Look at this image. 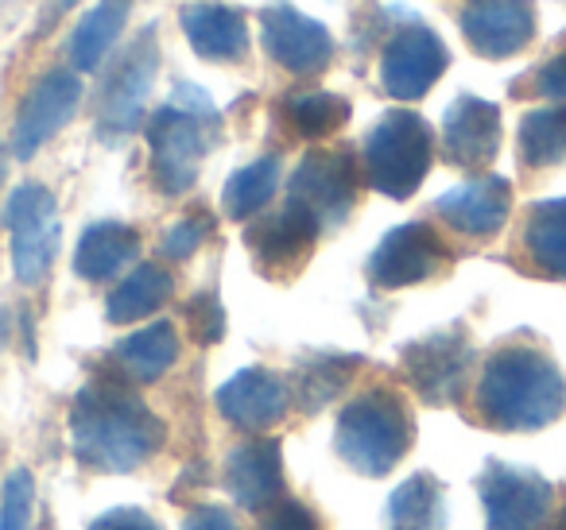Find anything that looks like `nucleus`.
Here are the masks:
<instances>
[{"label": "nucleus", "mask_w": 566, "mask_h": 530, "mask_svg": "<svg viewBox=\"0 0 566 530\" xmlns=\"http://www.w3.org/2000/svg\"><path fill=\"white\" fill-rule=\"evenodd\" d=\"M473 403L489 430L535 434L566 414V375L543 341H501L481 368Z\"/></svg>", "instance_id": "obj_1"}, {"label": "nucleus", "mask_w": 566, "mask_h": 530, "mask_svg": "<svg viewBox=\"0 0 566 530\" xmlns=\"http://www.w3.org/2000/svg\"><path fill=\"white\" fill-rule=\"evenodd\" d=\"M167 442V426L120 375H94L74 395L71 445L94 473H136Z\"/></svg>", "instance_id": "obj_2"}, {"label": "nucleus", "mask_w": 566, "mask_h": 530, "mask_svg": "<svg viewBox=\"0 0 566 530\" xmlns=\"http://www.w3.org/2000/svg\"><path fill=\"white\" fill-rule=\"evenodd\" d=\"M221 113L210 102V94L190 82H179L171 102L151 113L148 120V159H151V182L159 194L182 198L198 182L202 159L218 144Z\"/></svg>", "instance_id": "obj_3"}, {"label": "nucleus", "mask_w": 566, "mask_h": 530, "mask_svg": "<svg viewBox=\"0 0 566 530\" xmlns=\"http://www.w3.org/2000/svg\"><path fill=\"white\" fill-rule=\"evenodd\" d=\"M411 411L392 388H369L342 406L334 426V449L354 473L388 476L411 449Z\"/></svg>", "instance_id": "obj_4"}, {"label": "nucleus", "mask_w": 566, "mask_h": 530, "mask_svg": "<svg viewBox=\"0 0 566 530\" xmlns=\"http://www.w3.org/2000/svg\"><path fill=\"white\" fill-rule=\"evenodd\" d=\"M365 179L377 194L408 202L434 163V132L419 113L392 109L365 132Z\"/></svg>", "instance_id": "obj_5"}, {"label": "nucleus", "mask_w": 566, "mask_h": 530, "mask_svg": "<svg viewBox=\"0 0 566 530\" xmlns=\"http://www.w3.org/2000/svg\"><path fill=\"white\" fill-rule=\"evenodd\" d=\"M159 71V32L148 24L109 66L102 89H97V136L105 144H120L144 125L148 94Z\"/></svg>", "instance_id": "obj_6"}, {"label": "nucleus", "mask_w": 566, "mask_h": 530, "mask_svg": "<svg viewBox=\"0 0 566 530\" xmlns=\"http://www.w3.org/2000/svg\"><path fill=\"white\" fill-rule=\"evenodd\" d=\"M4 225L12 236V272L24 287H40L55 267L59 241H63L55 194L43 182L17 187L4 205Z\"/></svg>", "instance_id": "obj_7"}, {"label": "nucleus", "mask_w": 566, "mask_h": 530, "mask_svg": "<svg viewBox=\"0 0 566 530\" xmlns=\"http://www.w3.org/2000/svg\"><path fill=\"white\" fill-rule=\"evenodd\" d=\"M478 496L485 507V530H547L555 484L535 468L485 460Z\"/></svg>", "instance_id": "obj_8"}, {"label": "nucleus", "mask_w": 566, "mask_h": 530, "mask_svg": "<svg viewBox=\"0 0 566 530\" xmlns=\"http://www.w3.org/2000/svg\"><path fill=\"white\" fill-rule=\"evenodd\" d=\"M473 341L465 326H447L434 333L408 341L400 349V368L408 383L419 391V399L431 406H454L465 391L473 368Z\"/></svg>", "instance_id": "obj_9"}, {"label": "nucleus", "mask_w": 566, "mask_h": 530, "mask_svg": "<svg viewBox=\"0 0 566 530\" xmlns=\"http://www.w3.org/2000/svg\"><path fill=\"white\" fill-rule=\"evenodd\" d=\"M447 66L450 51L439 40V32H431L419 20H408L380 51V86L396 102H419L431 94V86L447 74Z\"/></svg>", "instance_id": "obj_10"}, {"label": "nucleus", "mask_w": 566, "mask_h": 530, "mask_svg": "<svg viewBox=\"0 0 566 530\" xmlns=\"http://www.w3.org/2000/svg\"><path fill=\"white\" fill-rule=\"evenodd\" d=\"M442 267H450L447 241L431 225H423V221H408V225H396L392 233L380 236L365 272H369L373 287L400 290L434 279Z\"/></svg>", "instance_id": "obj_11"}, {"label": "nucleus", "mask_w": 566, "mask_h": 530, "mask_svg": "<svg viewBox=\"0 0 566 530\" xmlns=\"http://www.w3.org/2000/svg\"><path fill=\"white\" fill-rule=\"evenodd\" d=\"M264 51L275 66L300 78H315L334 63V35L323 20L307 17L295 4H272L260 12Z\"/></svg>", "instance_id": "obj_12"}, {"label": "nucleus", "mask_w": 566, "mask_h": 530, "mask_svg": "<svg viewBox=\"0 0 566 530\" xmlns=\"http://www.w3.org/2000/svg\"><path fill=\"white\" fill-rule=\"evenodd\" d=\"M82 105V78L74 71H48L32 89L24 94L12 125V156L32 159L40 156V148L59 136L74 120Z\"/></svg>", "instance_id": "obj_13"}, {"label": "nucleus", "mask_w": 566, "mask_h": 530, "mask_svg": "<svg viewBox=\"0 0 566 530\" xmlns=\"http://www.w3.org/2000/svg\"><path fill=\"white\" fill-rule=\"evenodd\" d=\"M292 202L315 213L323 229L346 225L357 205V163L349 151H307L292 174Z\"/></svg>", "instance_id": "obj_14"}, {"label": "nucleus", "mask_w": 566, "mask_h": 530, "mask_svg": "<svg viewBox=\"0 0 566 530\" xmlns=\"http://www.w3.org/2000/svg\"><path fill=\"white\" fill-rule=\"evenodd\" d=\"M458 28L473 55L512 59L532 47L539 17H535V0H465Z\"/></svg>", "instance_id": "obj_15"}, {"label": "nucleus", "mask_w": 566, "mask_h": 530, "mask_svg": "<svg viewBox=\"0 0 566 530\" xmlns=\"http://www.w3.org/2000/svg\"><path fill=\"white\" fill-rule=\"evenodd\" d=\"M501 151V109L485 97L462 94L442 113V156L458 171H485Z\"/></svg>", "instance_id": "obj_16"}, {"label": "nucleus", "mask_w": 566, "mask_h": 530, "mask_svg": "<svg viewBox=\"0 0 566 530\" xmlns=\"http://www.w3.org/2000/svg\"><path fill=\"white\" fill-rule=\"evenodd\" d=\"M218 411L229 426L260 434L292 411V388L268 368H244L218 388Z\"/></svg>", "instance_id": "obj_17"}, {"label": "nucleus", "mask_w": 566, "mask_h": 530, "mask_svg": "<svg viewBox=\"0 0 566 530\" xmlns=\"http://www.w3.org/2000/svg\"><path fill=\"white\" fill-rule=\"evenodd\" d=\"M434 213L447 221L454 233L470 236V241H489L509 225L512 213V182L501 174H481L462 187L447 190L434 202Z\"/></svg>", "instance_id": "obj_18"}, {"label": "nucleus", "mask_w": 566, "mask_h": 530, "mask_svg": "<svg viewBox=\"0 0 566 530\" xmlns=\"http://www.w3.org/2000/svg\"><path fill=\"white\" fill-rule=\"evenodd\" d=\"M318 233H323V225L315 221V213L303 210L300 202H287L275 218L256 221L244 233V241H249L256 264L268 275H275V272H295L311 256Z\"/></svg>", "instance_id": "obj_19"}, {"label": "nucleus", "mask_w": 566, "mask_h": 530, "mask_svg": "<svg viewBox=\"0 0 566 530\" xmlns=\"http://www.w3.org/2000/svg\"><path fill=\"white\" fill-rule=\"evenodd\" d=\"M179 24L190 51L206 63H237L249 51V20L241 9H229L218 0H195L179 9Z\"/></svg>", "instance_id": "obj_20"}, {"label": "nucleus", "mask_w": 566, "mask_h": 530, "mask_svg": "<svg viewBox=\"0 0 566 530\" xmlns=\"http://www.w3.org/2000/svg\"><path fill=\"white\" fill-rule=\"evenodd\" d=\"M226 484L229 496L249 511H260L268 504H280L283 496V453L275 437L241 442L226 457Z\"/></svg>", "instance_id": "obj_21"}, {"label": "nucleus", "mask_w": 566, "mask_h": 530, "mask_svg": "<svg viewBox=\"0 0 566 530\" xmlns=\"http://www.w3.org/2000/svg\"><path fill=\"white\" fill-rule=\"evenodd\" d=\"M136 256H140V233H136L133 225L94 221V225L78 236L74 272L86 283H109V279H117L128 264H136Z\"/></svg>", "instance_id": "obj_22"}, {"label": "nucleus", "mask_w": 566, "mask_h": 530, "mask_svg": "<svg viewBox=\"0 0 566 530\" xmlns=\"http://www.w3.org/2000/svg\"><path fill=\"white\" fill-rule=\"evenodd\" d=\"M520 248L535 275L566 283V198L527 205Z\"/></svg>", "instance_id": "obj_23"}, {"label": "nucleus", "mask_w": 566, "mask_h": 530, "mask_svg": "<svg viewBox=\"0 0 566 530\" xmlns=\"http://www.w3.org/2000/svg\"><path fill=\"white\" fill-rule=\"evenodd\" d=\"M179 360V333L171 321H151L113 344V368L128 383H156Z\"/></svg>", "instance_id": "obj_24"}, {"label": "nucleus", "mask_w": 566, "mask_h": 530, "mask_svg": "<svg viewBox=\"0 0 566 530\" xmlns=\"http://www.w3.org/2000/svg\"><path fill=\"white\" fill-rule=\"evenodd\" d=\"M128 12H133V0H97L94 9L78 20V28L71 32V43H66L74 71H102V63L109 59V51L117 47L120 32H125Z\"/></svg>", "instance_id": "obj_25"}, {"label": "nucleus", "mask_w": 566, "mask_h": 530, "mask_svg": "<svg viewBox=\"0 0 566 530\" xmlns=\"http://www.w3.org/2000/svg\"><path fill=\"white\" fill-rule=\"evenodd\" d=\"M516 156L527 171L566 167V105H539L520 117Z\"/></svg>", "instance_id": "obj_26"}, {"label": "nucleus", "mask_w": 566, "mask_h": 530, "mask_svg": "<svg viewBox=\"0 0 566 530\" xmlns=\"http://www.w3.org/2000/svg\"><path fill=\"white\" fill-rule=\"evenodd\" d=\"M171 295H175L171 272L159 264H140L133 275H125V279L113 287L109 303H105V318H109L113 326H128V321L151 318L156 310H164Z\"/></svg>", "instance_id": "obj_27"}, {"label": "nucleus", "mask_w": 566, "mask_h": 530, "mask_svg": "<svg viewBox=\"0 0 566 530\" xmlns=\"http://www.w3.org/2000/svg\"><path fill=\"white\" fill-rule=\"evenodd\" d=\"M388 530H447V491L431 473H416L388 496Z\"/></svg>", "instance_id": "obj_28"}, {"label": "nucleus", "mask_w": 566, "mask_h": 530, "mask_svg": "<svg viewBox=\"0 0 566 530\" xmlns=\"http://www.w3.org/2000/svg\"><path fill=\"white\" fill-rule=\"evenodd\" d=\"M280 190V156H264L256 163L241 167L229 174L226 190H221V205H226L229 221H249L264 210Z\"/></svg>", "instance_id": "obj_29"}, {"label": "nucleus", "mask_w": 566, "mask_h": 530, "mask_svg": "<svg viewBox=\"0 0 566 530\" xmlns=\"http://www.w3.org/2000/svg\"><path fill=\"white\" fill-rule=\"evenodd\" d=\"M283 120L295 136L303 140H323V136L338 132L349 120V102L326 89H311V94H292L283 102Z\"/></svg>", "instance_id": "obj_30"}, {"label": "nucleus", "mask_w": 566, "mask_h": 530, "mask_svg": "<svg viewBox=\"0 0 566 530\" xmlns=\"http://www.w3.org/2000/svg\"><path fill=\"white\" fill-rule=\"evenodd\" d=\"M361 368V357H346V352H318V357L300 364V403L307 411H323Z\"/></svg>", "instance_id": "obj_31"}, {"label": "nucleus", "mask_w": 566, "mask_h": 530, "mask_svg": "<svg viewBox=\"0 0 566 530\" xmlns=\"http://www.w3.org/2000/svg\"><path fill=\"white\" fill-rule=\"evenodd\" d=\"M32 511H35V480L28 468L4 480L0 491V530H32Z\"/></svg>", "instance_id": "obj_32"}, {"label": "nucleus", "mask_w": 566, "mask_h": 530, "mask_svg": "<svg viewBox=\"0 0 566 530\" xmlns=\"http://www.w3.org/2000/svg\"><path fill=\"white\" fill-rule=\"evenodd\" d=\"M520 82H524V86H516V94H532V97H543V102L566 105V47H558L551 59H543V63Z\"/></svg>", "instance_id": "obj_33"}, {"label": "nucleus", "mask_w": 566, "mask_h": 530, "mask_svg": "<svg viewBox=\"0 0 566 530\" xmlns=\"http://www.w3.org/2000/svg\"><path fill=\"white\" fill-rule=\"evenodd\" d=\"M213 233L210 213H187L182 221H175L164 236V256L167 259H190L206 244V236Z\"/></svg>", "instance_id": "obj_34"}, {"label": "nucleus", "mask_w": 566, "mask_h": 530, "mask_svg": "<svg viewBox=\"0 0 566 530\" xmlns=\"http://www.w3.org/2000/svg\"><path fill=\"white\" fill-rule=\"evenodd\" d=\"M182 318H187V329L198 344H218L226 337V310H221L218 295H195Z\"/></svg>", "instance_id": "obj_35"}, {"label": "nucleus", "mask_w": 566, "mask_h": 530, "mask_svg": "<svg viewBox=\"0 0 566 530\" xmlns=\"http://www.w3.org/2000/svg\"><path fill=\"white\" fill-rule=\"evenodd\" d=\"M260 530H323V522H318V515L311 511L307 504H300V499H280V504H272V511L264 515V527Z\"/></svg>", "instance_id": "obj_36"}, {"label": "nucleus", "mask_w": 566, "mask_h": 530, "mask_svg": "<svg viewBox=\"0 0 566 530\" xmlns=\"http://www.w3.org/2000/svg\"><path fill=\"white\" fill-rule=\"evenodd\" d=\"M90 530H164V527L148 511H140V507H113V511L97 515L90 522Z\"/></svg>", "instance_id": "obj_37"}, {"label": "nucleus", "mask_w": 566, "mask_h": 530, "mask_svg": "<svg viewBox=\"0 0 566 530\" xmlns=\"http://www.w3.org/2000/svg\"><path fill=\"white\" fill-rule=\"evenodd\" d=\"M182 530H241V522L233 519V511H226V507H195V511L187 515V522H182Z\"/></svg>", "instance_id": "obj_38"}, {"label": "nucleus", "mask_w": 566, "mask_h": 530, "mask_svg": "<svg viewBox=\"0 0 566 530\" xmlns=\"http://www.w3.org/2000/svg\"><path fill=\"white\" fill-rule=\"evenodd\" d=\"M74 4H78V0H48V4H43V12H40V28H35V32L48 35L51 28L59 24V17H66Z\"/></svg>", "instance_id": "obj_39"}, {"label": "nucleus", "mask_w": 566, "mask_h": 530, "mask_svg": "<svg viewBox=\"0 0 566 530\" xmlns=\"http://www.w3.org/2000/svg\"><path fill=\"white\" fill-rule=\"evenodd\" d=\"M4 174H9V151H4V144H0V182H4Z\"/></svg>", "instance_id": "obj_40"}, {"label": "nucleus", "mask_w": 566, "mask_h": 530, "mask_svg": "<svg viewBox=\"0 0 566 530\" xmlns=\"http://www.w3.org/2000/svg\"><path fill=\"white\" fill-rule=\"evenodd\" d=\"M4 341H9V318H4V310H0V349H4Z\"/></svg>", "instance_id": "obj_41"}, {"label": "nucleus", "mask_w": 566, "mask_h": 530, "mask_svg": "<svg viewBox=\"0 0 566 530\" xmlns=\"http://www.w3.org/2000/svg\"><path fill=\"white\" fill-rule=\"evenodd\" d=\"M551 530H566V507L555 515V522H551Z\"/></svg>", "instance_id": "obj_42"}]
</instances>
